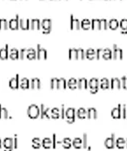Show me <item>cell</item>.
I'll list each match as a JSON object with an SVG mask.
<instances>
[{"instance_id":"4","label":"cell","mask_w":127,"mask_h":151,"mask_svg":"<svg viewBox=\"0 0 127 151\" xmlns=\"http://www.w3.org/2000/svg\"><path fill=\"white\" fill-rule=\"evenodd\" d=\"M88 86L90 88V92H91L92 94L97 93L99 89V80L96 79V78H92L88 82Z\"/></svg>"},{"instance_id":"51","label":"cell","mask_w":127,"mask_h":151,"mask_svg":"<svg viewBox=\"0 0 127 151\" xmlns=\"http://www.w3.org/2000/svg\"><path fill=\"white\" fill-rule=\"evenodd\" d=\"M17 147H18V139H17V136H14V138H13V148H14V149H16Z\"/></svg>"},{"instance_id":"7","label":"cell","mask_w":127,"mask_h":151,"mask_svg":"<svg viewBox=\"0 0 127 151\" xmlns=\"http://www.w3.org/2000/svg\"><path fill=\"white\" fill-rule=\"evenodd\" d=\"M115 135L114 134H112L111 137L107 138L106 140L104 141V145L106 148H108V149H113L114 147H115Z\"/></svg>"},{"instance_id":"25","label":"cell","mask_w":127,"mask_h":151,"mask_svg":"<svg viewBox=\"0 0 127 151\" xmlns=\"http://www.w3.org/2000/svg\"><path fill=\"white\" fill-rule=\"evenodd\" d=\"M8 45H6L4 47L0 48V58L1 60H6L7 58H8Z\"/></svg>"},{"instance_id":"20","label":"cell","mask_w":127,"mask_h":151,"mask_svg":"<svg viewBox=\"0 0 127 151\" xmlns=\"http://www.w3.org/2000/svg\"><path fill=\"white\" fill-rule=\"evenodd\" d=\"M26 58L29 60H34L37 58V52L34 48H28V50H26Z\"/></svg>"},{"instance_id":"47","label":"cell","mask_w":127,"mask_h":151,"mask_svg":"<svg viewBox=\"0 0 127 151\" xmlns=\"http://www.w3.org/2000/svg\"><path fill=\"white\" fill-rule=\"evenodd\" d=\"M77 57H78V58H85V50H83L82 48H78Z\"/></svg>"},{"instance_id":"18","label":"cell","mask_w":127,"mask_h":151,"mask_svg":"<svg viewBox=\"0 0 127 151\" xmlns=\"http://www.w3.org/2000/svg\"><path fill=\"white\" fill-rule=\"evenodd\" d=\"M19 87L23 90H26L28 88H30V81L27 79V78H23L19 81Z\"/></svg>"},{"instance_id":"41","label":"cell","mask_w":127,"mask_h":151,"mask_svg":"<svg viewBox=\"0 0 127 151\" xmlns=\"http://www.w3.org/2000/svg\"><path fill=\"white\" fill-rule=\"evenodd\" d=\"M91 28L93 29H100V19L94 18L91 20Z\"/></svg>"},{"instance_id":"29","label":"cell","mask_w":127,"mask_h":151,"mask_svg":"<svg viewBox=\"0 0 127 151\" xmlns=\"http://www.w3.org/2000/svg\"><path fill=\"white\" fill-rule=\"evenodd\" d=\"M50 115H51V118H53V119H59L60 118V110H59V108H53V109H51L50 110Z\"/></svg>"},{"instance_id":"2","label":"cell","mask_w":127,"mask_h":151,"mask_svg":"<svg viewBox=\"0 0 127 151\" xmlns=\"http://www.w3.org/2000/svg\"><path fill=\"white\" fill-rule=\"evenodd\" d=\"M76 117V111L74 108H68L65 110V119L68 123H73Z\"/></svg>"},{"instance_id":"23","label":"cell","mask_w":127,"mask_h":151,"mask_svg":"<svg viewBox=\"0 0 127 151\" xmlns=\"http://www.w3.org/2000/svg\"><path fill=\"white\" fill-rule=\"evenodd\" d=\"M76 116L79 119H85L87 118V110L85 108H79L76 111Z\"/></svg>"},{"instance_id":"17","label":"cell","mask_w":127,"mask_h":151,"mask_svg":"<svg viewBox=\"0 0 127 151\" xmlns=\"http://www.w3.org/2000/svg\"><path fill=\"white\" fill-rule=\"evenodd\" d=\"M99 87L101 88L102 90H107L110 88V82H109L108 79L106 78H103L99 81Z\"/></svg>"},{"instance_id":"9","label":"cell","mask_w":127,"mask_h":151,"mask_svg":"<svg viewBox=\"0 0 127 151\" xmlns=\"http://www.w3.org/2000/svg\"><path fill=\"white\" fill-rule=\"evenodd\" d=\"M36 52H37V58L39 60H45L46 58H47V50H45V48L41 47L40 45H37V50H36Z\"/></svg>"},{"instance_id":"55","label":"cell","mask_w":127,"mask_h":151,"mask_svg":"<svg viewBox=\"0 0 127 151\" xmlns=\"http://www.w3.org/2000/svg\"><path fill=\"white\" fill-rule=\"evenodd\" d=\"M126 148H127V140H126Z\"/></svg>"},{"instance_id":"54","label":"cell","mask_w":127,"mask_h":151,"mask_svg":"<svg viewBox=\"0 0 127 151\" xmlns=\"http://www.w3.org/2000/svg\"><path fill=\"white\" fill-rule=\"evenodd\" d=\"M126 120H127V112H126Z\"/></svg>"},{"instance_id":"53","label":"cell","mask_w":127,"mask_h":151,"mask_svg":"<svg viewBox=\"0 0 127 151\" xmlns=\"http://www.w3.org/2000/svg\"><path fill=\"white\" fill-rule=\"evenodd\" d=\"M2 147V141H1V139H0V148Z\"/></svg>"},{"instance_id":"32","label":"cell","mask_w":127,"mask_h":151,"mask_svg":"<svg viewBox=\"0 0 127 151\" xmlns=\"http://www.w3.org/2000/svg\"><path fill=\"white\" fill-rule=\"evenodd\" d=\"M67 87L69 88L70 90L77 89V80L74 79V78H71V79L67 82Z\"/></svg>"},{"instance_id":"49","label":"cell","mask_w":127,"mask_h":151,"mask_svg":"<svg viewBox=\"0 0 127 151\" xmlns=\"http://www.w3.org/2000/svg\"><path fill=\"white\" fill-rule=\"evenodd\" d=\"M26 55V48H22L19 50V58H24Z\"/></svg>"},{"instance_id":"5","label":"cell","mask_w":127,"mask_h":151,"mask_svg":"<svg viewBox=\"0 0 127 151\" xmlns=\"http://www.w3.org/2000/svg\"><path fill=\"white\" fill-rule=\"evenodd\" d=\"M40 115L42 119H50V109L49 107H46L44 104H41L40 106Z\"/></svg>"},{"instance_id":"46","label":"cell","mask_w":127,"mask_h":151,"mask_svg":"<svg viewBox=\"0 0 127 151\" xmlns=\"http://www.w3.org/2000/svg\"><path fill=\"white\" fill-rule=\"evenodd\" d=\"M121 88H123L124 90H127V78L125 76L121 78Z\"/></svg>"},{"instance_id":"35","label":"cell","mask_w":127,"mask_h":151,"mask_svg":"<svg viewBox=\"0 0 127 151\" xmlns=\"http://www.w3.org/2000/svg\"><path fill=\"white\" fill-rule=\"evenodd\" d=\"M102 58H105V60H110L112 58V52L109 48H105L102 52V55H101Z\"/></svg>"},{"instance_id":"42","label":"cell","mask_w":127,"mask_h":151,"mask_svg":"<svg viewBox=\"0 0 127 151\" xmlns=\"http://www.w3.org/2000/svg\"><path fill=\"white\" fill-rule=\"evenodd\" d=\"M9 27V23L5 18H0V29H7Z\"/></svg>"},{"instance_id":"27","label":"cell","mask_w":127,"mask_h":151,"mask_svg":"<svg viewBox=\"0 0 127 151\" xmlns=\"http://www.w3.org/2000/svg\"><path fill=\"white\" fill-rule=\"evenodd\" d=\"M96 57V50L93 48H88L87 50H85V58H89V60H93Z\"/></svg>"},{"instance_id":"36","label":"cell","mask_w":127,"mask_h":151,"mask_svg":"<svg viewBox=\"0 0 127 151\" xmlns=\"http://www.w3.org/2000/svg\"><path fill=\"white\" fill-rule=\"evenodd\" d=\"M3 118H8V111L5 107H2V105L0 104V119Z\"/></svg>"},{"instance_id":"21","label":"cell","mask_w":127,"mask_h":151,"mask_svg":"<svg viewBox=\"0 0 127 151\" xmlns=\"http://www.w3.org/2000/svg\"><path fill=\"white\" fill-rule=\"evenodd\" d=\"M30 88L32 89H40L41 88V82L38 78H33L30 81Z\"/></svg>"},{"instance_id":"34","label":"cell","mask_w":127,"mask_h":151,"mask_svg":"<svg viewBox=\"0 0 127 151\" xmlns=\"http://www.w3.org/2000/svg\"><path fill=\"white\" fill-rule=\"evenodd\" d=\"M67 87V82L65 79L63 78H60V79L57 80V89H65Z\"/></svg>"},{"instance_id":"40","label":"cell","mask_w":127,"mask_h":151,"mask_svg":"<svg viewBox=\"0 0 127 151\" xmlns=\"http://www.w3.org/2000/svg\"><path fill=\"white\" fill-rule=\"evenodd\" d=\"M68 55H69V58H71V60H77V50L76 48H70Z\"/></svg>"},{"instance_id":"48","label":"cell","mask_w":127,"mask_h":151,"mask_svg":"<svg viewBox=\"0 0 127 151\" xmlns=\"http://www.w3.org/2000/svg\"><path fill=\"white\" fill-rule=\"evenodd\" d=\"M126 112H127V108L125 105H122L121 107V118L122 119H126Z\"/></svg>"},{"instance_id":"24","label":"cell","mask_w":127,"mask_h":151,"mask_svg":"<svg viewBox=\"0 0 127 151\" xmlns=\"http://www.w3.org/2000/svg\"><path fill=\"white\" fill-rule=\"evenodd\" d=\"M87 118L88 119H96L97 118V110L93 107L87 110Z\"/></svg>"},{"instance_id":"19","label":"cell","mask_w":127,"mask_h":151,"mask_svg":"<svg viewBox=\"0 0 127 151\" xmlns=\"http://www.w3.org/2000/svg\"><path fill=\"white\" fill-rule=\"evenodd\" d=\"M41 21L38 18H33L30 20V28L31 29H40Z\"/></svg>"},{"instance_id":"3","label":"cell","mask_w":127,"mask_h":151,"mask_svg":"<svg viewBox=\"0 0 127 151\" xmlns=\"http://www.w3.org/2000/svg\"><path fill=\"white\" fill-rule=\"evenodd\" d=\"M41 28L44 33H49L52 28V20L49 18H44L41 20Z\"/></svg>"},{"instance_id":"38","label":"cell","mask_w":127,"mask_h":151,"mask_svg":"<svg viewBox=\"0 0 127 151\" xmlns=\"http://www.w3.org/2000/svg\"><path fill=\"white\" fill-rule=\"evenodd\" d=\"M120 28L122 33L127 32V18H123L120 20Z\"/></svg>"},{"instance_id":"13","label":"cell","mask_w":127,"mask_h":151,"mask_svg":"<svg viewBox=\"0 0 127 151\" xmlns=\"http://www.w3.org/2000/svg\"><path fill=\"white\" fill-rule=\"evenodd\" d=\"M9 87L11 89H18L19 88V75H16V77L12 78V79L9 81Z\"/></svg>"},{"instance_id":"10","label":"cell","mask_w":127,"mask_h":151,"mask_svg":"<svg viewBox=\"0 0 127 151\" xmlns=\"http://www.w3.org/2000/svg\"><path fill=\"white\" fill-rule=\"evenodd\" d=\"M112 57L114 58H119L121 60L123 58V52L121 48H119L116 45H113V52H112Z\"/></svg>"},{"instance_id":"33","label":"cell","mask_w":127,"mask_h":151,"mask_svg":"<svg viewBox=\"0 0 127 151\" xmlns=\"http://www.w3.org/2000/svg\"><path fill=\"white\" fill-rule=\"evenodd\" d=\"M61 144H62V147L65 148V149H69L72 146V141L70 138H64L62 141H61Z\"/></svg>"},{"instance_id":"39","label":"cell","mask_w":127,"mask_h":151,"mask_svg":"<svg viewBox=\"0 0 127 151\" xmlns=\"http://www.w3.org/2000/svg\"><path fill=\"white\" fill-rule=\"evenodd\" d=\"M32 147L34 149H39L41 147V140L39 138L35 137L32 139Z\"/></svg>"},{"instance_id":"8","label":"cell","mask_w":127,"mask_h":151,"mask_svg":"<svg viewBox=\"0 0 127 151\" xmlns=\"http://www.w3.org/2000/svg\"><path fill=\"white\" fill-rule=\"evenodd\" d=\"M81 27V22L78 20L77 18H75L74 16L70 15V28L71 29H79Z\"/></svg>"},{"instance_id":"52","label":"cell","mask_w":127,"mask_h":151,"mask_svg":"<svg viewBox=\"0 0 127 151\" xmlns=\"http://www.w3.org/2000/svg\"><path fill=\"white\" fill-rule=\"evenodd\" d=\"M60 118H65V109H64V105H62L61 106V112H60Z\"/></svg>"},{"instance_id":"30","label":"cell","mask_w":127,"mask_h":151,"mask_svg":"<svg viewBox=\"0 0 127 151\" xmlns=\"http://www.w3.org/2000/svg\"><path fill=\"white\" fill-rule=\"evenodd\" d=\"M72 145L74 148H76V149H80V148H82L83 146V142H82V139L81 138H74V140L72 141Z\"/></svg>"},{"instance_id":"50","label":"cell","mask_w":127,"mask_h":151,"mask_svg":"<svg viewBox=\"0 0 127 151\" xmlns=\"http://www.w3.org/2000/svg\"><path fill=\"white\" fill-rule=\"evenodd\" d=\"M102 52H103L102 48H98V50H96V58H101Z\"/></svg>"},{"instance_id":"12","label":"cell","mask_w":127,"mask_h":151,"mask_svg":"<svg viewBox=\"0 0 127 151\" xmlns=\"http://www.w3.org/2000/svg\"><path fill=\"white\" fill-rule=\"evenodd\" d=\"M121 107H122V105L119 104L116 108L112 109V111H111L112 118H114V119H120L121 118Z\"/></svg>"},{"instance_id":"16","label":"cell","mask_w":127,"mask_h":151,"mask_svg":"<svg viewBox=\"0 0 127 151\" xmlns=\"http://www.w3.org/2000/svg\"><path fill=\"white\" fill-rule=\"evenodd\" d=\"M19 27L26 30L30 28V19H20L19 20Z\"/></svg>"},{"instance_id":"15","label":"cell","mask_w":127,"mask_h":151,"mask_svg":"<svg viewBox=\"0 0 127 151\" xmlns=\"http://www.w3.org/2000/svg\"><path fill=\"white\" fill-rule=\"evenodd\" d=\"M88 87V82L85 78H81L77 81V88L80 90H84V89H87Z\"/></svg>"},{"instance_id":"14","label":"cell","mask_w":127,"mask_h":151,"mask_svg":"<svg viewBox=\"0 0 127 151\" xmlns=\"http://www.w3.org/2000/svg\"><path fill=\"white\" fill-rule=\"evenodd\" d=\"M110 88L111 89H120L121 88V80L118 78H112L110 81Z\"/></svg>"},{"instance_id":"37","label":"cell","mask_w":127,"mask_h":151,"mask_svg":"<svg viewBox=\"0 0 127 151\" xmlns=\"http://www.w3.org/2000/svg\"><path fill=\"white\" fill-rule=\"evenodd\" d=\"M81 27L83 29H88L91 27V20H89L88 18H85L81 21Z\"/></svg>"},{"instance_id":"44","label":"cell","mask_w":127,"mask_h":151,"mask_svg":"<svg viewBox=\"0 0 127 151\" xmlns=\"http://www.w3.org/2000/svg\"><path fill=\"white\" fill-rule=\"evenodd\" d=\"M87 139H88V137H87V134L84 133V134H83V139H82V142H83L82 148H84V149H87V148H88V143H87Z\"/></svg>"},{"instance_id":"43","label":"cell","mask_w":127,"mask_h":151,"mask_svg":"<svg viewBox=\"0 0 127 151\" xmlns=\"http://www.w3.org/2000/svg\"><path fill=\"white\" fill-rule=\"evenodd\" d=\"M108 28V21L105 18L100 19V29H106Z\"/></svg>"},{"instance_id":"31","label":"cell","mask_w":127,"mask_h":151,"mask_svg":"<svg viewBox=\"0 0 127 151\" xmlns=\"http://www.w3.org/2000/svg\"><path fill=\"white\" fill-rule=\"evenodd\" d=\"M119 26V21L116 18H111L108 21V27L110 29H116Z\"/></svg>"},{"instance_id":"1","label":"cell","mask_w":127,"mask_h":151,"mask_svg":"<svg viewBox=\"0 0 127 151\" xmlns=\"http://www.w3.org/2000/svg\"><path fill=\"white\" fill-rule=\"evenodd\" d=\"M27 115L31 119L38 118L39 115H40V109H39V107L35 104L30 105L27 109Z\"/></svg>"},{"instance_id":"11","label":"cell","mask_w":127,"mask_h":151,"mask_svg":"<svg viewBox=\"0 0 127 151\" xmlns=\"http://www.w3.org/2000/svg\"><path fill=\"white\" fill-rule=\"evenodd\" d=\"M19 16L18 15H16V17H14V18H11L10 20L8 21V23H9V28H11V29H18L19 28Z\"/></svg>"},{"instance_id":"45","label":"cell","mask_w":127,"mask_h":151,"mask_svg":"<svg viewBox=\"0 0 127 151\" xmlns=\"http://www.w3.org/2000/svg\"><path fill=\"white\" fill-rule=\"evenodd\" d=\"M57 80L56 78H53V79H51L50 81V87L51 89H57Z\"/></svg>"},{"instance_id":"28","label":"cell","mask_w":127,"mask_h":151,"mask_svg":"<svg viewBox=\"0 0 127 151\" xmlns=\"http://www.w3.org/2000/svg\"><path fill=\"white\" fill-rule=\"evenodd\" d=\"M8 57L12 58V60H17V58H19V50L15 47L11 48V50H9Z\"/></svg>"},{"instance_id":"26","label":"cell","mask_w":127,"mask_h":151,"mask_svg":"<svg viewBox=\"0 0 127 151\" xmlns=\"http://www.w3.org/2000/svg\"><path fill=\"white\" fill-rule=\"evenodd\" d=\"M115 146L119 149H123V148H126V140L124 138H118L115 141Z\"/></svg>"},{"instance_id":"22","label":"cell","mask_w":127,"mask_h":151,"mask_svg":"<svg viewBox=\"0 0 127 151\" xmlns=\"http://www.w3.org/2000/svg\"><path fill=\"white\" fill-rule=\"evenodd\" d=\"M41 146L43 148H45V149L52 148V139H50V138H44L42 140V142H41Z\"/></svg>"},{"instance_id":"6","label":"cell","mask_w":127,"mask_h":151,"mask_svg":"<svg viewBox=\"0 0 127 151\" xmlns=\"http://www.w3.org/2000/svg\"><path fill=\"white\" fill-rule=\"evenodd\" d=\"M2 146L4 148V151H12L13 148V138H5L2 142Z\"/></svg>"}]
</instances>
